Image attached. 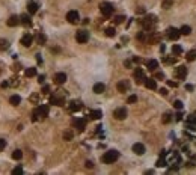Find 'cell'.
<instances>
[{"instance_id": "91938a15", "label": "cell", "mask_w": 196, "mask_h": 175, "mask_svg": "<svg viewBox=\"0 0 196 175\" xmlns=\"http://www.w3.org/2000/svg\"><path fill=\"white\" fill-rule=\"evenodd\" d=\"M94 165H92V163L91 162H86V168H92Z\"/></svg>"}, {"instance_id": "4dcf8cb0", "label": "cell", "mask_w": 196, "mask_h": 175, "mask_svg": "<svg viewBox=\"0 0 196 175\" xmlns=\"http://www.w3.org/2000/svg\"><path fill=\"white\" fill-rule=\"evenodd\" d=\"M172 53H173V55H181V53H183V49H181V45H178V44H175V45H173L172 47Z\"/></svg>"}, {"instance_id": "1f68e13d", "label": "cell", "mask_w": 196, "mask_h": 175, "mask_svg": "<svg viewBox=\"0 0 196 175\" xmlns=\"http://www.w3.org/2000/svg\"><path fill=\"white\" fill-rule=\"evenodd\" d=\"M24 74L27 77H33V76H36V68H27V70L24 71Z\"/></svg>"}, {"instance_id": "9a60e30c", "label": "cell", "mask_w": 196, "mask_h": 175, "mask_svg": "<svg viewBox=\"0 0 196 175\" xmlns=\"http://www.w3.org/2000/svg\"><path fill=\"white\" fill-rule=\"evenodd\" d=\"M32 42H33V36H32L30 33L23 35V38H21V44H23L24 47H30Z\"/></svg>"}, {"instance_id": "277c9868", "label": "cell", "mask_w": 196, "mask_h": 175, "mask_svg": "<svg viewBox=\"0 0 196 175\" xmlns=\"http://www.w3.org/2000/svg\"><path fill=\"white\" fill-rule=\"evenodd\" d=\"M155 15H148V17H145L144 20H142V27H144L145 30H151L152 29V24L155 23Z\"/></svg>"}, {"instance_id": "4316f807", "label": "cell", "mask_w": 196, "mask_h": 175, "mask_svg": "<svg viewBox=\"0 0 196 175\" xmlns=\"http://www.w3.org/2000/svg\"><path fill=\"white\" fill-rule=\"evenodd\" d=\"M186 59H187L189 62H192V61H195V59H196V50H190V51L187 53Z\"/></svg>"}, {"instance_id": "8fae6325", "label": "cell", "mask_w": 196, "mask_h": 175, "mask_svg": "<svg viewBox=\"0 0 196 175\" xmlns=\"http://www.w3.org/2000/svg\"><path fill=\"white\" fill-rule=\"evenodd\" d=\"M134 79H136V83H137V85L145 83L146 77H145V74H144V71H142L140 68H137V70L134 71Z\"/></svg>"}, {"instance_id": "b9f144b4", "label": "cell", "mask_w": 196, "mask_h": 175, "mask_svg": "<svg viewBox=\"0 0 196 175\" xmlns=\"http://www.w3.org/2000/svg\"><path fill=\"white\" fill-rule=\"evenodd\" d=\"M12 174H14V175H17V174H23V168H21V166L14 168V169H12Z\"/></svg>"}, {"instance_id": "8d00e7d4", "label": "cell", "mask_w": 196, "mask_h": 175, "mask_svg": "<svg viewBox=\"0 0 196 175\" xmlns=\"http://www.w3.org/2000/svg\"><path fill=\"white\" fill-rule=\"evenodd\" d=\"M175 61H177V56H173V57H165L163 56V62L165 63H173Z\"/></svg>"}, {"instance_id": "f907efd6", "label": "cell", "mask_w": 196, "mask_h": 175, "mask_svg": "<svg viewBox=\"0 0 196 175\" xmlns=\"http://www.w3.org/2000/svg\"><path fill=\"white\" fill-rule=\"evenodd\" d=\"M160 94H161V95H165V97H166V95H167V89L161 88V89H160Z\"/></svg>"}, {"instance_id": "836d02e7", "label": "cell", "mask_w": 196, "mask_h": 175, "mask_svg": "<svg viewBox=\"0 0 196 175\" xmlns=\"http://www.w3.org/2000/svg\"><path fill=\"white\" fill-rule=\"evenodd\" d=\"M165 166H167V162H166V158H158L157 160V168H165Z\"/></svg>"}, {"instance_id": "cb8c5ba5", "label": "cell", "mask_w": 196, "mask_h": 175, "mask_svg": "<svg viewBox=\"0 0 196 175\" xmlns=\"http://www.w3.org/2000/svg\"><path fill=\"white\" fill-rule=\"evenodd\" d=\"M36 42H38L39 45H44L45 42H47V36L42 33V32H39V33L36 35Z\"/></svg>"}, {"instance_id": "30bf717a", "label": "cell", "mask_w": 196, "mask_h": 175, "mask_svg": "<svg viewBox=\"0 0 196 175\" xmlns=\"http://www.w3.org/2000/svg\"><path fill=\"white\" fill-rule=\"evenodd\" d=\"M175 76H177V79H179V80H184L186 76H187V68L184 65H179L175 70Z\"/></svg>"}, {"instance_id": "816d5d0a", "label": "cell", "mask_w": 196, "mask_h": 175, "mask_svg": "<svg viewBox=\"0 0 196 175\" xmlns=\"http://www.w3.org/2000/svg\"><path fill=\"white\" fill-rule=\"evenodd\" d=\"M175 119H177V121H181V119H183V113H177V115H175Z\"/></svg>"}, {"instance_id": "11a10c76", "label": "cell", "mask_w": 196, "mask_h": 175, "mask_svg": "<svg viewBox=\"0 0 196 175\" xmlns=\"http://www.w3.org/2000/svg\"><path fill=\"white\" fill-rule=\"evenodd\" d=\"M133 62H136V63H140V62H142V59H140V57H133Z\"/></svg>"}, {"instance_id": "e575fe53", "label": "cell", "mask_w": 196, "mask_h": 175, "mask_svg": "<svg viewBox=\"0 0 196 175\" xmlns=\"http://www.w3.org/2000/svg\"><path fill=\"white\" fill-rule=\"evenodd\" d=\"M104 32H106V35H107V36H110V38L116 35V30H115L113 27H107V29H106Z\"/></svg>"}, {"instance_id": "5b68a950", "label": "cell", "mask_w": 196, "mask_h": 175, "mask_svg": "<svg viewBox=\"0 0 196 175\" xmlns=\"http://www.w3.org/2000/svg\"><path fill=\"white\" fill-rule=\"evenodd\" d=\"M100 11H101V14L104 15V17H110V15L113 14V6L107 2H104L100 5Z\"/></svg>"}, {"instance_id": "74e56055", "label": "cell", "mask_w": 196, "mask_h": 175, "mask_svg": "<svg viewBox=\"0 0 196 175\" xmlns=\"http://www.w3.org/2000/svg\"><path fill=\"white\" fill-rule=\"evenodd\" d=\"M172 3H173V0H163V8L169 9V8L172 6Z\"/></svg>"}, {"instance_id": "d4e9b609", "label": "cell", "mask_w": 196, "mask_h": 175, "mask_svg": "<svg viewBox=\"0 0 196 175\" xmlns=\"http://www.w3.org/2000/svg\"><path fill=\"white\" fill-rule=\"evenodd\" d=\"M9 103L12 104V106H18L21 103V97H20V95H12V97L9 98Z\"/></svg>"}, {"instance_id": "83f0119b", "label": "cell", "mask_w": 196, "mask_h": 175, "mask_svg": "<svg viewBox=\"0 0 196 175\" xmlns=\"http://www.w3.org/2000/svg\"><path fill=\"white\" fill-rule=\"evenodd\" d=\"M171 119H172V115L169 113V112H166L165 115H163V118H161V122L163 124H169V122H171Z\"/></svg>"}, {"instance_id": "f546056e", "label": "cell", "mask_w": 196, "mask_h": 175, "mask_svg": "<svg viewBox=\"0 0 196 175\" xmlns=\"http://www.w3.org/2000/svg\"><path fill=\"white\" fill-rule=\"evenodd\" d=\"M8 49H9V42L6 39H0V51L8 50Z\"/></svg>"}, {"instance_id": "f1b7e54d", "label": "cell", "mask_w": 196, "mask_h": 175, "mask_svg": "<svg viewBox=\"0 0 196 175\" xmlns=\"http://www.w3.org/2000/svg\"><path fill=\"white\" fill-rule=\"evenodd\" d=\"M179 32H181V35H190L192 33V27H190V26H183V27L179 29Z\"/></svg>"}, {"instance_id": "db71d44e", "label": "cell", "mask_w": 196, "mask_h": 175, "mask_svg": "<svg viewBox=\"0 0 196 175\" xmlns=\"http://www.w3.org/2000/svg\"><path fill=\"white\" fill-rule=\"evenodd\" d=\"M44 80H45V76H39L38 77V82L39 83H44Z\"/></svg>"}, {"instance_id": "ac0fdd59", "label": "cell", "mask_w": 196, "mask_h": 175, "mask_svg": "<svg viewBox=\"0 0 196 175\" xmlns=\"http://www.w3.org/2000/svg\"><path fill=\"white\" fill-rule=\"evenodd\" d=\"M20 23H21L20 17H17V15H11L9 20H8V26H9V27H15V26H18Z\"/></svg>"}, {"instance_id": "d6a6232c", "label": "cell", "mask_w": 196, "mask_h": 175, "mask_svg": "<svg viewBox=\"0 0 196 175\" xmlns=\"http://www.w3.org/2000/svg\"><path fill=\"white\" fill-rule=\"evenodd\" d=\"M21 157H23V152H21L20 150H15L12 152V158H14V160H20Z\"/></svg>"}, {"instance_id": "681fc988", "label": "cell", "mask_w": 196, "mask_h": 175, "mask_svg": "<svg viewBox=\"0 0 196 175\" xmlns=\"http://www.w3.org/2000/svg\"><path fill=\"white\" fill-rule=\"evenodd\" d=\"M184 88H186V91H193V89H195V88H193V85H189V83H187Z\"/></svg>"}, {"instance_id": "6da1fadb", "label": "cell", "mask_w": 196, "mask_h": 175, "mask_svg": "<svg viewBox=\"0 0 196 175\" xmlns=\"http://www.w3.org/2000/svg\"><path fill=\"white\" fill-rule=\"evenodd\" d=\"M49 116V106H45V104H41L38 106L35 110H33V121H38V119H44Z\"/></svg>"}, {"instance_id": "9c48e42d", "label": "cell", "mask_w": 196, "mask_h": 175, "mask_svg": "<svg viewBox=\"0 0 196 175\" xmlns=\"http://www.w3.org/2000/svg\"><path fill=\"white\" fill-rule=\"evenodd\" d=\"M66 20L70 21L71 24H76V23H78V20H80V15H78L77 11H70V12L66 14Z\"/></svg>"}, {"instance_id": "680465c9", "label": "cell", "mask_w": 196, "mask_h": 175, "mask_svg": "<svg viewBox=\"0 0 196 175\" xmlns=\"http://www.w3.org/2000/svg\"><path fill=\"white\" fill-rule=\"evenodd\" d=\"M144 12H145L144 8H139V9H137V14H144Z\"/></svg>"}, {"instance_id": "5bb4252c", "label": "cell", "mask_w": 196, "mask_h": 175, "mask_svg": "<svg viewBox=\"0 0 196 175\" xmlns=\"http://www.w3.org/2000/svg\"><path fill=\"white\" fill-rule=\"evenodd\" d=\"M74 127H76V128H78V131H83L84 127H86V119H83V118L74 119Z\"/></svg>"}, {"instance_id": "ffe728a7", "label": "cell", "mask_w": 196, "mask_h": 175, "mask_svg": "<svg viewBox=\"0 0 196 175\" xmlns=\"http://www.w3.org/2000/svg\"><path fill=\"white\" fill-rule=\"evenodd\" d=\"M20 21H21V24H23V26H32V20L29 17V14L20 15Z\"/></svg>"}, {"instance_id": "60d3db41", "label": "cell", "mask_w": 196, "mask_h": 175, "mask_svg": "<svg viewBox=\"0 0 196 175\" xmlns=\"http://www.w3.org/2000/svg\"><path fill=\"white\" fill-rule=\"evenodd\" d=\"M136 101H137V97H136V95H130L128 100H127V103H128V104H133V103H136Z\"/></svg>"}, {"instance_id": "9f6ffc18", "label": "cell", "mask_w": 196, "mask_h": 175, "mask_svg": "<svg viewBox=\"0 0 196 175\" xmlns=\"http://www.w3.org/2000/svg\"><path fill=\"white\" fill-rule=\"evenodd\" d=\"M36 61H38V63H42V57H41V55H36Z\"/></svg>"}, {"instance_id": "ab89813d", "label": "cell", "mask_w": 196, "mask_h": 175, "mask_svg": "<svg viewBox=\"0 0 196 175\" xmlns=\"http://www.w3.org/2000/svg\"><path fill=\"white\" fill-rule=\"evenodd\" d=\"M173 107L178 109V110H181V109H183V101H179V100H177V101H173Z\"/></svg>"}, {"instance_id": "f5cc1de1", "label": "cell", "mask_w": 196, "mask_h": 175, "mask_svg": "<svg viewBox=\"0 0 196 175\" xmlns=\"http://www.w3.org/2000/svg\"><path fill=\"white\" fill-rule=\"evenodd\" d=\"M30 101L36 103V101H38V97H36V95H32V97H30Z\"/></svg>"}, {"instance_id": "e0dca14e", "label": "cell", "mask_w": 196, "mask_h": 175, "mask_svg": "<svg viewBox=\"0 0 196 175\" xmlns=\"http://www.w3.org/2000/svg\"><path fill=\"white\" fill-rule=\"evenodd\" d=\"M133 152L137 156H142L145 154V145L144 144H134L133 145Z\"/></svg>"}, {"instance_id": "484cf974", "label": "cell", "mask_w": 196, "mask_h": 175, "mask_svg": "<svg viewBox=\"0 0 196 175\" xmlns=\"http://www.w3.org/2000/svg\"><path fill=\"white\" fill-rule=\"evenodd\" d=\"M89 116H91V119H100L103 116V113H101V110H92L89 113Z\"/></svg>"}, {"instance_id": "7dc6e473", "label": "cell", "mask_w": 196, "mask_h": 175, "mask_svg": "<svg viewBox=\"0 0 196 175\" xmlns=\"http://www.w3.org/2000/svg\"><path fill=\"white\" fill-rule=\"evenodd\" d=\"M155 79H160V80H163V79H165V74H163V73H155Z\"/></svg>"}, {"instance_id": "8992f818", "label": "cell", "mask_w": 196, "mask_h": 175, "mask_svg": "<svg viewBox=\"0 0 196 175\" xmlns=\"http://www.w3.org/2000/svg\"><path fill=\"white\" fill-rule=\"evenodd\" d=\"M76 41L80 42V44H86V42L89 41V32L86 30H78L76 33Z\"/></svg>"}, {"instance_id": "d6986e66", "label": "cell", "mask_w": 196, "mask_h": 175, "mask_svg": "<svg viewBox=\"0 0 196 175\" xmlns=\"http://www.w3.org/2000/svg\"><path fill=\"white\" fill-rule=\"evenodd\" d=\"M80 109H82V103H80V101H71V103H70V112L76 113V112H78Z\"/></svg>"}, {"instance_id": "7a4b0ae2", "label": "cell", "mask_w": 196, "mask_h": 175, "mask_svg": "<svg viewBox=\"0 0 196 175\" xmlns=\"http://www.w3.org/2000/svg\"><path fill=\"white\" fill-rule=\"evenodd\" d=\"M118 158H119V152L115 151V150H110V151H107V152H104L103 157H101V160H103L104 163H107V165H110V163H115Z\"/></svg>"}, {"instance_id": "44dd1931", "label": "cell", "mask_w": 196, "mask_h": 175, "mask_svg": "<svg viewBox=\"0 0 196 175\" xmlns=\"http://www.w3.org/2000/svg\"><path fill=\"white\" fill-rule=\"evenodd\" d=\"M145 86L148 89H152V91H154V89H157V82L154 80V79H146V80H145Z\"/></svg>"}, {"instance_id": "52a82bcc", "label": "cell", "mask_w": 196, "mask_h": 175, "mask_svg": "<svg viewBox=\"0 0 196 175\" xmlns=\"http://www.w3.org/2000/svg\"><path fill=\"white\" fill-rule=\"evenodd\" d=\"M113 116H115V119H118V121H124L127 118V109L125 107L116 109L115 112H113Z\"/></svg>"}, {"instance_id": "3957f363", "label": "cell", "mask_w": 196, "mask_h": 175, "mask_svg": "<svg viewBox=\"0 0 196 175\" xmlns=\"http://www.w3.org/2000/svg\"><path fill=\"white\" fill-rule=\"evenodd\" d=\"M179 36H181V32H179V29H177V27H169L166 30V38L169 41H178Z\"/></svg>"}, {"instance_id": "f6af8a7d", "label": "cell", "mask_w": 196, "mask_h": 175, "mask_svg": "<svg viewBox=\"0 0 196 175\" xmlns=\"http://www.w3.org/2000/svg\"><path fill=\"white\" fill-rule=\"evenodd\" d=\"M5 146H6V140H5V139H0V151L5 150Z\"/></svg>"}, {"instance_id": "ee69618b", "label": "cell", "mask_w": 196, "mask_h": 175, "mask_svg": "<svg viewBox=\"0 0 196 175\" xmlns=\"http://www.w3.org/2000/svg\"><path fill=\"white\" fill-rule=\"evenodd\" d=\"M166 83H167L171 88H177V86H178V83H177V82H172V80H166Z\"/></svg>"}, {"instance_id": "7402d4cb", "label": "cell", "mask_w": 196, "mask_h": 175, "mask_svg": "<svg viewBox=\"0 0 196 175\" xmlns=\"http://www.w3.org/2000/svg\"><path fill=\"white\" fill-rule=\"evenodd\" d=\"M104 89H106V86H104V83H101V82H98V83L94 85V92L95 94H103Z\"/></svg>"}, {"instance_id": "bcb514c9", "label": "cell", "mask_w": 196, "mask_h": 175, "mask_svg": "<svg viewBox=\"0 0 196 175\" xmlns=\"http://www.w3.org/2000/svg\"><path fill=\"white\" fill-rule=\"evenodd\" d=\"M137 39H139V41H145V35H144V32L137 33Z\"/></svg>"}, {"instance_id": "7bdbcfd3", "label": "cell", "mask_w": 196, "mask_h": 175, "mask_svg": "<svg viewBox=\"0 0 196 175\" xmlns=\"http://www.w3.org/2000/svg\"><path fill=\"white\" fill-rule=\"evenodd\" d=\"M63 139H65V140H71V139H72V133H71V131L63 133Z\"/></svg>"}, {"instance_id": "c3c4849f", "label": "cell", "mask_w": 196, "mask_h": 175, "mask_svg": "<svg viewBox=\"0 0 196 175\" xmlns=\"http://www.w3.org/2000/svg\"><path fill=\"white\" fill-rule=\"evenodd\" d=\"M49 92H50V88L47 86V85L45 86H42V94H49Z\"/></svg>"}, {"instance_id": "2e32d148", "label": "cell", "mask_w": 196, "mask_h": 175, "mask_svg": "<svg viewBox=\"0 0 196 175\" xmlns=\"http://www.w3.org/2000/svg\"><path fill=\"white\" fill-rule=\"evenodd\" d=\"M66 82V74L65 73H57L54 74V83L56 85H63Z\"/></svg>"}, {"instance_id": "f35d334b", "label": "cell", "mask_w": 196, "mask_h": 175, "mask_svg": "<svg viewBox=\"0 0 196 175\" xmlns=\"http://www.w3.org/2000/svg\"><path fill=\"white\" fill-rule=\"evenodd\" d=\"M187 122H190V124H196V113L189 115V118H187Z\"/></svg>"}, {"instance_id": "d590c367", "label": "cell", "mask_w": 196, "mask_h": 175, "mask_svg": "<svg viewBox=\"0 0 196 175\" xmlns=\"http://www.w3.org/2000/svg\"><path fill=\"white\" fill-rule=\"evenodd\" d=\"M124 20H125V17H124V15H116V17L113 18L115 24H121V23H124Z\"/></svg>"}, {"instance_id": "4fadbf2b", "label": "cell", "mask_w": 196, "mask_h": 175, "mask_svg": "<svg viewBox=\"0 0 196 175\" xmlns=\"http://www.w3.org/2000/svg\"><path fill=\"white\" fill-rule=\"evenodd\" d=\"M38 8H39V5L35 2V0H30V2L27 3V11H29V14L30 15H33L38 12Z\"/></svg>"}, {"instance_id": "6f0895ef", "label": "cell", "mask_w": 196, "mask_h": 175, "mask_svg": "<svg viewBox=\"0 0 196 175\" xmlns=\"http://www.w3.org/2000/svg\"><path fill=\"white\" fill-rule=\"evenodd\" d=\"M124 65H125L127 68H130V67H131V62H130V61H125V62H124Z\"/></svg>"}, {"instance_id": "ba28073f", "label": "cell", "mask_w": 196, "mask_h": 175, "mask_svg": "<svg viewBox=\"0 0 196 175\" xmlns=\"http://www.w3.org/2000/svg\"><path fill=\"white\" fill-rule=\"evenodd\" d=\"M50 104H54V106H63V104H65V98H63V95L54 94V95H53V97L50 98Z\"/></svg>"}, {"instance_id": "7c38bea8", "label": "cell", "mask_w": 196, "mask_h": 175, "mask_svg": "<svg viewBox=\"0 0 196 175\" xmlns=\"http://www.w3.org/2000/svg\"><path fill=\"white\" fill-rule=\"evenodd\" d=\"M128 88H130L128 80H119L118 85H116V89H118L119 92H127L128 91Z\"/></svg>"}, {"instance_id": "603a6c76", "label": "cell", "mask_w": 196, "mask_h": 175, "mask_svg": "<svg viewBox=\"0 0 196 175\" xmlns=\"http://www.w3.org/2000/svg\"><path fill=\"white\" fill-rule=\"evenodd\" d=\"M146 67H148V70H149V71H155L157 68H158V62L155 59H151V61L146 62Z\"/></svg>"}]
</instances>
